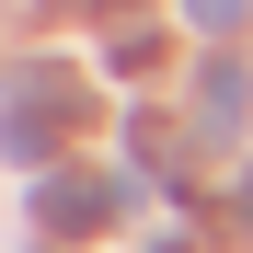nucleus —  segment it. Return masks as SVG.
<instances>
[{
  "mask_svg": "<svg viewBox=\"0 0 253 253\" xmlns=\"http://www.w3.org/2000/svg\"><path fill=\"white\" fill-rule=\"evenodd\" d=\"M69 126H81V81L69 69H12V92H0V150H12L23 173H46Z\"/></svg>",
  "mask_w": 253,
  "mask_h": 253,
  "instance_id": "1",
  "label": "nucleus"
},
{
  "mask_svg": "<svg viewBox=\"0 0 253 253\" xmlns=\"http://www.w3.org/2000/svg\"><path fill=\"white\" fill-rule=\"evenodd\" d=\"M104 219H115V184L104 173H35V230L81 242V230H104Z\"/></svg>",
  "mask_w": 253,
  "mask_h": 253,
  "instance_id": "2",
  "label": "nucleus"
},
{
  "mask_svg": "<svg viewBox=\"0 0 253 253\" xmlns=\"http://www.w3.org/2000/svg\"><path fill=\"white\" fill-rule=\"evenodd\" d=\"M196 104H207V126H230V115H242V69L219 58V69H207V92H196Z\"/></svg>",
  "mask_w": 253,
  "mask_h": 253,
  "instance_id": "3",
  "label": "nucleus"
},
{
  "mask_svg": "<svg viewBox=\"0 0 253 253\" xmlns=\"http://www.w3.org/2000/svg\"><path fill=\"white\" fill-rule=\"evenodd\" d=\"M184 12H196V23H207V35H230V23H242V12H253V0H184Z\"/></svg>",
  "mask_w": 253,
  "mask_h": 253,
  "instance_id": "4",
  "label": "nucleus"
},
{
  "mask_svg": "<svg viewBox=\"0 0 253 253\" xmlns=\"http://www.w3.org/2000/svg\"><path fill=\"white\" fill-rule=\"evenodd\" d=\"M230 230H253V173H242V184H230Z\"/></svg>",
  "mask_w": 253,
  "mask_h": 253,
  "instance_id": "5",
  "label": "nucleus"
},
{
  "mask_svg": "<svg viewBox=\"0 0 253 253\" xmlns=\"http://www.w3.org/2000/svg\"><path fill=\"white\" fill-rule=\"evenodd\" d=\"M81 12H138V0H81Z\"/></svg>",
  "mask_w": 253,
  "mask_h": 253,
  "instance_id": "6",
  "label": "nucleus"
}]
</instances>
